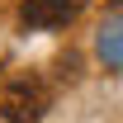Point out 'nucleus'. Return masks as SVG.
<instances>
[{"instance_id":"3","label":"nucleus","mask_w":123,"mask_h":123,"mask_svg":"<svg viewBox=\"0 0 123 123\" xmlns=\"http://www.w3.org/2000/svg\"><path fill=\"white\" fill-rule=\"evenodd\" d=\"M114 5H118V0H114Z\"/></svg>"},{"instance_id":"1","label":"nucleus","mask_w":123,"mask_h":123,"mask_svg":"<svg viewBox=\"0 0 123 123\" xmlns=\"http://www.w3.org/2000/svg\"><path fill=\"white\" fill-rule=\"evenodd\" d=\"M47 104H52V95H47V85L38 76H19L5 85V95H0V114H5V123H38L47 114Z\"/></svg>"},{"instance_id":"2","label":"nucleus","mask_w":123,"mask_h":123,"mask_svg":"<svg viewBox=\"0 0 123 123\" xmlns=\"http://www.w3.org/2000/svg\"><path fill=\"white\" fill-rule=\"evenodd\" d=\"M80 10H85V0H24L19 19L29 29H66Z\"/></svg>"}]
</instances>
